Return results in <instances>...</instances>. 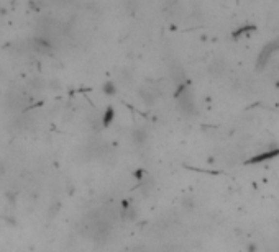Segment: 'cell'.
<instances>
[{
    "label": "cell",
    "mask_w": 279,
    "mask_h": 252,
    "mask_svg": "<svg viewBox=\"0 0 279 252\" xmlns=\"http://www.w3.org/2000/svg\"><path fill=\"white\" fill-rule=\"evenodd\" d=\"M104 90H105V93H109V95H114V93H115V85L112 82H107V84H104Z\"/></svg>",
    "instance_id": "30bf717a"
},
{
    "label": "cell",
    "mask_w": 279,
    "mask_h": 252,
    "mask_svg": "<svg viewBox=\"0 0 279 252\" xmlns=\"http://www.w3.org/2000/svg\"><path fill=\"white\" fill-rule=\"evenodd\" d=\"M33 46H35V49L38 51V53H43V54H49L51 51H53V43H51L49 38H46V36L35 38Z\"/></svg>",
    "instance_id": "8992f818"
},
{
    "label": "cell",
    "mask_w": 279,
    "mask_h": 252,
    "mask_svg": "<svg viewBox=\"0 0 279 252\" xmlns=\"http://www.w3.org/2000/svg\"><path fill=\"white\" fill-rule=\"evenodd\" d=\"M131 139H133V143L138 144V146L147 143V139H148L147 128H135V130L131 131Z\"/></svg>",
    "instance_id": "52a82bcc"
},
{
    "label": "cell",
    "mask_w": 279,
    "mask_h": 252,
    "mask_svg": "<svg viewBox=\"0 0 279 252\" xmlns=\"http://www.w3.org/2000/svg\"><path fill=\"white\" fill-rule=\"evenodd\" d=\"M229 71V64L223 58H215L212 59V62L209 64V74L212 75L213 79H222L223 75Z\"/></svg>",
    "instance_id": "277c9868"
},
{
    "label": "cell",
    "mask_w": 279,
    "mask_h": 252,
    "mask_svg": "<svg viewBox=\"0 0 279 252\" xmlns=\"http://www.w3.org/2000/svg\"><path fill=\"white\" fill-rule=\"evenodd\" d=\"M140 97L141 100L145 102L147 105H153L156 104V100L160 98V90H158L156 87H153V85H143V87L140 89Z\"/></svg>",
    "instance_id": "5b68a950"
},
{
    "label": "cell",
    "mask_w": 279,
    "mask_h": 252,
    "mask_svg": "<svg viewBox=\"0 0 279 252\" xmlns=\"http://www.w3.org/2000/svg\"><path fill=\"white\" fill-rule=\"evenodd\" d=\"M176 104H178L179 112L182 115H192L196 112V100H194V93H192L191 87L182 82L178 85L176 89Z\"/></svg>",
    "instance_id": "7a4b0ae2"
},
{
    "label": "cell",
    "mask_w": 279,
    "mask_h": 252,
    "mask_svg": "<svg viewBox=\"0 0 279 252\" xmlns=\"http://www.w3.org/2000/svg\"><path fill=\"white\" fill-rule=\"evenodd\" d=\"M114 119V110L112 108H107V112L104 113V117H102V125L104 126H107L109 123Z\"/></svg>",
    "instance_id": "ba28073f"
},
{
    "label": "cell",
    "mask_w": 279,
    "mask_h": 252,
    "mask_svg": "<svg viewBox=\"0 0 279 252\" xmlns=\"http://www.w3.org/2000/svg\"><path fill=\"white\" fill-rule=\"evenodd\" d=\"M30 87L35 89V90H40V89H43V80L40 77H33L30 80Z\"/></svg>",
    "instance_id": "9c48e42d"
},
{
    "label": "cell",
    "mask_w": 279,
    "mask_h": 252,
    "mask_svg": "<svg viewBox=\"0 0 279 252\" xmlns=\"http://www.w3.org/2000/svg\"><path fill=\"white\" fill-rule=\"evenodd\" d=\"M30 98H28V92L27 89L23 87H12L10 90L7 92V97H5V104L12 112H20L23 110L25 106L28 105Z\"/></svg>",
    "instance_id": "3957f363"
},
{
    "label": "cell",
    "mask_w": 279,
    "mask_h": 252,
    "mask_svg": "<svg viewBox=\"0 0 279 252\" xmlns=\"http://www.w3.org/2000/svg\"><path fill=\"white\" fill-rule=\"evenodd\" d=\"M85 234L89 237H92L94 241H100L105 239L110 233V220L107 218L102 211L91 213L85 218Z\"/></svg>",
    "instance_id": "6da1fadb"
}]
</instances>
